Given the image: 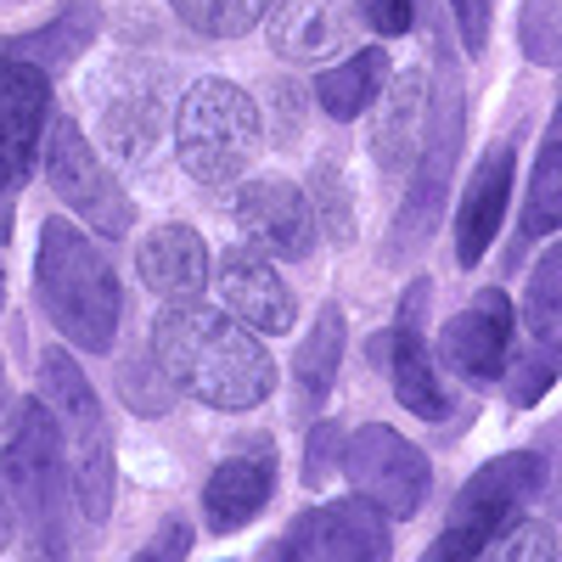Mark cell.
Instances as JSON below:
<instances>
[{"mask_svg":"<svg viewBox=\"0 0 562 562\" xmlns=\"http://www.w3.org/2000/svg\"><path fill=\"white\" fill-rule=\"evenodd\" d=\"M557 383V349H540L518 360V378H512V405H535L546 389Z\"/></svg>","mask_w":562,"mask_h":562,"instance_id":"obj_31","label":"cell"},{"mask_svg":"<svg viewBox=\"0 0 562 562\" xmlns=\"http://www.w3.org/2000/svg\"><path fill=\"white\" fill-rule=\"evenodd\" d=\"M360 18L383 40H394V34H405L416 23V0H360Z\"/></svg>","mask_w":562,"mask_h":562,"instance_id":"obj_33","label":"cell"},{"mask_svg":"<svg viewBox=\"0 0 562 562\" xmlns=\"http://www.w3.org/2000/svg\"><path fill=\"white\" fill-rule=\"evenodd\" d=\"M12 237V192H0V243Z\"/></svg>","mask_w":562,"mask_h":562,"instance_id":"obj_39","label":"cell"},{"mask_svg":"<svg viewBox=\"0 0 562 562\" xmlns=\"http://www.w3.org/2000/svg\"><path fill=\"white\" fill-rule=\"evenodd\" d=\"M97 29H102V12L90 7V0H68V7L45 23V29H34V34H23V40H0L12 57H23V63H34V68H63V63H74L90 40H97Z\"/></svg>","mask_w":562,"mask_h":562,"instance_id":"obj_21","label":"cell"},{"mask_svg":"<svg viewBox=\"0 0 562 562\" xmlns=\"http://www.w3.org/2000/svg\"><path fill=\"white\" fill-rule=\"evenodd\" d=\"M0 310H7V276H0Z\"/></svg>","mask_w":562,"mask_h":562,"instance_id":"obj_40","label":"cell"},{"mask_svg":"<svg viewBox=\"0 0 562 562\" xmlns=\"http://www.w3.org/2000/svg\"><path fill=\"white\" fill-rule=\"evenodd\" d=\"M529 333L540 349L562 344V248H551L529 270Z\"/></svg>","mask_w":562,"mask_h":562,"instance_id":"obj_27","label":"cell"},{"mask_svg":"<svg viewBox=\"0 0 562 562\" xmlns=\"http://www.w3.org/2000/svg\"><path fill=\"white\" fill-rule=\"evenodd\" d=\"M276 90V140H293L304 124V102H299V85H270Z\"/></svg>","mask_w":562,"mask_h":562,"instance_id":"obj_35","label":"cell"},{"mask_svg":"<svg viewBox=\"0 0 562 562\" xmlns=\"http://www.w3.org/2000/svg\"><path fill=\"white\" fill-rule=\"evenodd\" d=\"M248 237L281 259H310L315 254V209L293 180H254L237 203Z\"/></svg>","mask_w":562,"mask_h":562,"instance_id":"obj_16","label":"cell"},{"mask_svg":"<svg viewBox=\"0 0 562 562\" xmlns=\"http://www.w3.org/2000/svg\"><path fill=\"white\" fill-rule=\"evenodd\" d=\"M40 400L57 422V445H63V461H68L79 518L102 524L113 512V428H108V411H102L97 389L85 383L79 360L52 349L40 360Z\"/></svg>","mask_w":562,"mask_h":562,"instance_id":"obj_3","label":"cell"},{"mask_svg":"<svg viewBox=\"0 0 562 562\" xmlns=\"http://www.w3.org/2000/svg\"><path fill=\"white\" fill-rule=\"evenodd\" d=\"M562 225V140L546 135L535 180H529V209H524V237H551Z\"/></svg>","mask_w":562,"mask_h":562,"instance_id":"obj_25","label":"cell"},{"mask_svg":"<svg viewBox=\"0 0 562 562\" xmlns=\"http://www.w3.org/2000/svg\"><path fill=\"white\" fill-rule=\"evenodd\" d=\"M18 535H23V529H18V506H12L7 484H0V551H7V546H12Z\"/></svg>","mask_w":562,"mask_h":562,"instance_id":"obj_37","label":"cell"},{"mask_svg":"<svg viewBox=\"0 0 562 562\" xmlns=\"http://www.w3.org/2000/svg\"><path fill=\"white\" fill-rule=\"evenodd\" d=\"M34 288H40V304H45V315H52V326L68 344H79L90 355L113 349L124 293H119V276H113L108 254L90 243L79 225H68V220L40 225Z\"/></svg>","mask_w":562,"mask_h":562,"instance_id":"obj_2","label":"cell"},{"mask_svg":"<svg viewBox=\"0 0 562 562\" xmlns=\"http://www.w3.org/2000/svg\"><path fill=\"white\" fill-rule=\"evenodd\" d=\"M18 411V400H12V383H7V371H0V428H7V416Z\"/></svg>","mask_w":562,"mask_h":562,"instance_id":"obj_38","label":"cell"},{"mask_svg":"<svg viewBox=\"0 0 562 562\" xmlns=\"http://www.w3.org/2000/svg\"><path fill=\"white\" fill-rule=\"evenodd\" d=\"M220 299L243 326H254V333H288L293 326V293L259 248L237 243L220 259Z\"/></svg>","mask_w":562,"mask_h":562,"instance_id":"obj_14","label":"cell"},{"mask_svg":"<svg viewBox=\"0 0 562 562\" xmlns=\"http://www.w3.org/2000/svg\"><path fill=\"white\" fill-rule=\"evenodd\" d=\"M338 450H344L338 422H315V434H310V456H304V479H310V484H321V479L338 467Z\"/></svg>","mask_w":562,"mask_h":562,"instance_id":"obj_32","label":"cell"},{"mask_svg":"<svg viewBox=\"0 0 562 562\" xmlns=\"http://www.w3.org/2000/svg\"><path fill=\"white\" fill-rule=\"evenodd\" d=\"M366 349H371V360H378V366H389L394 400H400L411 416H428V422L450 416V394H445L439 371H434V355H428V338H422V326L394 321L389 333H378Z\"/></svg>","mask_w":562,"mask_h":562,"instance_id":"obj_18","label":"cell"},{"mask_svg":"<svg viewBox=\"0 0 562 562\" xmlns=\"http://www.w3.org/2000/svg\"><path fill=\"white\" fill-rule=\"evenodd\" d=\"M389 518L371 501H338V506H315L293 529L281 535L276 557H310V562H378L389 557Z\"/></svg>","mask_w":562,"mask_h":562,"instance_id":"obj_11","label":"cell"},{"mask_svg":"<svg viewBox=\"0 0 562 562\" xmlns=\"http://www.w3.org/2000/svg\"><path fill=\"white\" fill-rule=\"evenodd\" d=\"M512 175H518V147L512 140H501V147L484 153L479 175L467 180V198H461V220H456V259L473 270L490 243L501 237L506 225V203H512Z\"/></svg>","mask_w":562,"mask_h":562,"instance_id":"obj_15","label":"cell"},{"mask_svg":"<svg viewBox=\"0 0 562 562\" xmlns=\"http://www.w3.org/2000/svg\"><path fill=\"white\" fill-rule=\"evenodd\" d=\"M186 551H192V529H186V524H164V529H158V540H153L147 551H140V557L158 562V557H186Z\"/></svg>","mask_w":562,"mask_h":562,"instance_id":"obj_36","label":"cell"},{"mask_svg":"<svg viewBox=\"0 0 562 562\" xmlns=\"http://www.w3.org/2000/svg\"><path fill=\"white\" fill-rule=\"evenodd\" d=\"M276 490V456H270V439H254V445H237V456H225L209 484H203V524L214 535H231L243 529L248 518H259L265 501Z\"/></svg>","mask_w":562,"mask_h":562,"instance_id":"obj_13","label":"cell"},{"mask_svg":"<svg viewBox=\"0 0 562 562\" xmlns=\"http://www.w3.org/2000/svg\"><path fill=\"white\" fill-rule=\"evenodd\" d=\"M355 29H360V12L349 0H281L270 12V45L288 63H321L355 45Z\"/></svg>","mask_w":562,"mask_h":562,"instance_id":"obj_17","label":"cell"},{"mask_svg":"<svg viewBox=\"0 0 562 562\" xmlns=\"http://www.w3.org/2000/svg\"><path fill=\"white\" fill-rule=\"evenodd\" d=\"M338 360H344V310L326 304V310L315 315V326H310V338H304L299 355H293V378H299L304 405H321L326 394H333Z\"/></svg>","mask_w":562,"mask_h":562,"instance_id":"obj_23","label":"cell"},{"mask_svg":"<svg viewBox=\"0 0 562 562\" xmlns=\"http://www.w3.org/2000/svg\"><path fill=\"white\" fill-rule=\"evenodd\" d=\"M259 147V108L243 85L231 79H198L180 97L175 113V153L180 169L203 180V186H225L248 169Z\"/></svg>","mask_w":562,"mask_h":562,"instance_id":"obj_5","label":"cell"},{"mask_svg":"<svg viewBox=\"0 0 562 562\" xmlns=\"http://www.w3.org/2000/svg\"><path fill=\"white\" fill-rule=\"evenodd\" d=\"M102 130H108V147L124 153V158H147L153 140L164 130V102L153 90H119V97L102 108Z\"/></svg>","mask_w":562,"mask_h":562,"instance_id":"obj_24","label":"cell"},{"mask_svg":"<svg viewBox=\"0 0 562 562\" xmlns=\"http://www.w3.org/2000/svg\"><path fill=\"white\" fill-rule=\"evenodd\" d=\"M495 540H506V546H484V557H501V562H518V557L551 562V557H557V535H551V524H518V529L506 524Z\"/></svg>","mask_w":562,"mask_h":562,"instance_id":"obj_29","label":"cell"},{"mask_svg":"<svg viewBox=\"0 0 562 562\" xmlns=\"http://www.w3.org/2000/svg\"><path fill=\"white\" fill-rule=\"evenodd\" d=\"M512 333H518V315H512V299L501 288H484L473 304H467L439 338V355L450 360V371L473 383H495L506 360H512Z\"/></svg>","mask_w":562,"mask_h":562,"instance_id":"obj_12","label":"cell"},{"mask_svg":"<svg viewBox=\"0 0 562 562\" xmlns=\"http://www.w3.org/2000/svg\"><path fill=\"white\" fill-rule=\"evenodd\" d=\"M389 79V57H383V45H366V52H355L349 63L338 68H326L315 79V102L333 113V119H360L371 102H378V90Z\"/></svg>","mask_w":562,"mask_h":562,"instance_id":"obj_22","label":"cell"},{"mask_svg":"<svg viewBox=\"0 0 562 562\" xmlns=\"http://www.w3.org/2000/svg\"><path fill=\"white\" fill-rule=\"evenodd\" d=\"M153 366L214 411H254L276 389V360L237 315H209L203 304H175L153 326Z\"/></svg>","mask_w":562,"mask_h":562,"instance_id":"obj_1","label":"cell"},{"mask_svg":"<svg viewBox=\"0 0 562 562\" xmlns=\"http://www.w3.org/2000/svg\"><path fill=\"white\" fill-rule=\"evenodd\" d=\"M389 85V79H383ZM383 97V119H378V164L389 175H405L416 158V140H422V119H428V90H422V74H400Z\"/></svg>","mask_w":562,"mask_h":562,"instance_id":"obj_20","label":"cell"},{"mask_svg":"<svg viewBox=\"0 0 562 562\" xmlns=\"http://www.w3.org/2000/svg\"><path fill=\"white\" fill-rule=\"evenodd\" d=\"M450 12H456V29H461L467 52H484V40H490V0H450Z\"/></svg>","mask_w":562,"mask_h":562,"instance_id":"obj_34","label":"cell"},{"mask_svg":"<svg viewBox=\"0 0 562 562\" xmlns=\"http://www.w3.org/2000/svg\"><path fill=\"white\" fill-rule=\"evenodd\" d=\"M169 7L180 12L186 29H198L209 40H237L270 12V0H169Z\"/></svg>","mask_w":562,"mask_h":562,"instance_id":"obj_26","label":"cell"},{"mask_svg":"<svg viewBox=\"0 0 562 562\" xmlns=\"http://www.w3.org/2000/svg\"><path fill=\"white\" fill-rule=\"evenodd\" d=\"M140 281L164 299V304H198L209 288V243L192 225H158L135 254Z\"/></svg>","mask_w":562,"mask_h":562,"instance_id":"obj_19","label":"cell"},{"mask_svg":"<svg viewBox=\"0 0 562 562\" xmlns=\"http://www.w3.org/2000/svg\"><path fill=\"white\" fill-rule=\"evenodd\" d=\"M45 119H52V79H45V68L12 57L0 45V192H18L29 180Z\"/></svg>","mask_w":562,"mask_h":562,"instance_id":"obj_10","label":"cell"},{"mask_svg":"<svg viewBox=\"0 0 562 562\" xmlns=\"http://www.w3.org/2000/svg\"><path fill=\"white\" fill-rule=\"evenodd\" d=\"M344 473L355 484L360 501H371L383 518H416L422 501H428V484H434V467L405 434L371 422L360 428L349 445H344Z\"/></svg>","mask_w":562,"mask_h":562,"instance_id":"obj_9","label":"cell"},{"mask_svg":"<svg viewBox=\"0 0 562 562\" xmlns=\"http://www.w3.org/2000/svg\"><path fill=\"white\" fill-rule=\"evenodd\" d=\"M315 192H321V209H326V214H315V225H326V231H333V243L344 248V243L355 237L349 198H344V175H333V164H321V169H315Z\"/></svg>","mask_w":562,"mask_h":562,"instance_id":"obj_30","label":"cell"},{"mask_svg":"<svg viewBox=\"0 0 562 562\" xmlns=\"http://www.w3.org/2000/svg\"><path fill=\"white\" fill-rule=\"evenodd\" d=\"M0 484H7L12 506H18V529H29L40 540L45 557H68L74 546V490H68V461L57 445V422L52 411L23 405L18 416V434L0 456Z\"/></svg>","mask_w":562,"mask_h":562,"instance_id":"obj_4","label":"cell"},{"mask_svg":"<svg viewBox=\"0 0 562 562\" xmlns=\"http://www.w3.org/2000/svg\"><path fill=\"white\" fill-rule=\"evenodd\" d=\"M45 180L52 192L68 203V214H79L97 237L119 243L124 231L135 225V203L130 192L102 169V158L90 153V140L74 119H45Z\"/></svg>","mask_w":562,"mask_h":562,"instance_id":"obj_8","label":"cell"},{"mask_svg":"<svg viewBox=\"0 0 562 562\" xmlns=\"http://www.w3.org/2000/svg\"><path fill=\"white\" fill-rule=\"evenodd\" d=\"M518 40H524L529 63L557 68V57H562V12H557V0H529L524 18H518Z\"/></svg>","mask_w":562,"mask_h":562,"instance_id":"obj_28","label":"cell"},{"mask_svg":"<svg viewBox=\"0 0 562 562\" xmlns=\"http://www.w3.org/2000/svg\"><path fill=\"white\" fill-rule=\"evenodd\" d=\"M456 158H461V85L445 68L439 97L428 102V119H422V140H416V180L400 203V225H394V254H416L434 237L445 192L456 180Z\"/></svg>","mask_w":562,"mask_h":562,"instance_id":"obj_7","label":"cell"},{"mask_svg":"<svg viewBox=\"0 0 562 562\" xmlns=\"http://www.w3.org/2000/svg\"><path fill=\"white\" fill-rule=\"evenodd\" d=\"M546 490V456L540 450H518V456H501L490 467H479L473 479L461 484L445 535L434 540V562H456V557H484V546L518 518V512Z\"/></svg>","mask_w":562,"mask_h":562,"instance_id":"obj_6","label":"cell"}]
</instances>
